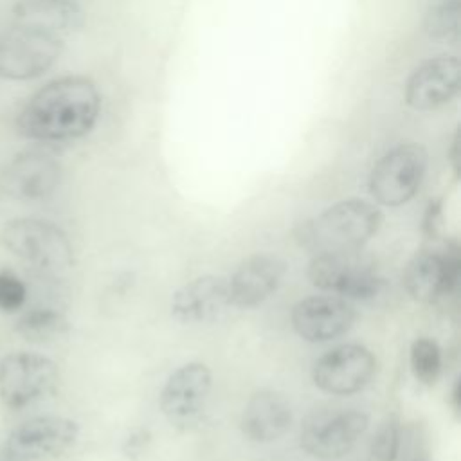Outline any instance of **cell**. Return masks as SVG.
Wrapping results in <instances>:
<instances>
[{
	"instance_id": "obj_17",
	"label": "cell",
	"mask_w": 461,
	"mask_h": 461,
	"mask_svg": "<svg viewBox=\"0 0 461 461\" xmlns=\"http://www.w3.org/2000/svg\"><path fill=\"white\" fill-rule=\"evenodd\" d=\"M286 263L276 254L249 256L229 277L230 303L236 308H254L267 301L281 285Z\"/></svg>"
},
{
	"instance_id": "obj_15",
	"label": "cell",
	"mask_w": 461,
	"mask_h": 461,
	"mask_svg": "<svg viewBox=\"0 0 461 461\" xmlns=\"http://www.w3.org/2000/svg\"><path fill=\"white\" fill-rule=\"evenodd\" d=\"M290 319L301 339L308 342H326L351 328L355 310L339 295H312L292 308Z\"/></svg>"
},
{
	"instance_id": "obj_1",
	"label": "cell",
	"mask_w": 461,
	"mask_h": 461,
	"mask_svg": "<svg viewBox=\"0 0 461 461\" xmlns=\"http://www.w3.org/2000/svg\"><path fill=\"white\" fill-rule=\"evenodd\" d=\"M97 85L79 74L45 79L31 88L7 113L11 131L29 144L54 146L90 133L99 119Z\"/></svg>"
},
{
	"instance_id": "obj_14",
	"label": "cell",
	"mask_w": 461,
	"mask_h": 461,
	"mask_svg": "<svg viewBox=\"0 0 461 461\" xmlns=\"http://www.w3.org/2000/svg\"><path fill=\"white\" fill-rule=\"evenodd\" d=\"M461 86V61L441 54L421 63L407 79L405 101L414 110H434L452 101Z\"/></svg>"
},
{
	"instance_id": "obj_13",
	"label": "cell",
	"mask_w": 461,
	"mask_h": 461,
	"mask_svg": "<svg viewBox=\"0 0 461 461\" xmlns=\"http://www.w3.org/2000/svg\"><path fill=\"white\" fill-rule=\"evenodd\" d=\"M457 249L445 252L421 250L403 270V286L420 303H434L454 292L459 281Z\"/></svg>"
},
{
	"instance_id": "obj_28",
	"label": "cell",
	"mask_w": 461,
	"mask_h": 461,
	"mask_svg": "<svg viewBox=\"0 0 461 461\" xmlns=\"http://www.w3.org/2000/svg\"><path fill=\"white\" fill-rule=\"evenodd\" d=\"M450 162H452L454 171L457 173V171H459V162H461V135H459V131L454 135V140H452V148H450Z\"/></svg>"
},
{
	"instance_id": "obj_16",
	"label": "cell",
	"mask_w": 461,
	"mask_h": 461,
	"mask_svg": "<svg viewBox=\"0 0 461 461\" xmlns=\"http://www.w3.org/2000/svg\"><path fill=\"white\" fill-rule=\"evenodd\" d=\"M230 306L229 279L202 276L175 292L171 315L182 324H205L220 319Z\"/></svg>"
},
{
	"instance_id": "obj_8",
	"label": "cell",
	"mask_w": 461,
	"mask_h": 461,
	"mask_svg": "<svg viewBox=\"0 0 461 461\" xmlns=\"http://www.w3.org/2000/svg\"><path fill=\"white\" fill-rule=\"evenodd\" d=\"M63 178L59 160L45 148L31 144L14 153L2 171L4 191L18 202H43L50 198Z\"/></svg>"
},
{
	"instance_id": "obj_21",
	"label": "cell",
	"mask_w": 461,
	"mask_h": 461,
	"mask_svg": "<svg viewBox=\"0 0 461 461\" xmlns=\"http://www.w3.org/2000/svg\"><path fill=\"white\" fill-rule=\"evenodd\" d=\"M411 367L421 384H434L441 371V349L436 340L421 337L411 346Z\"/></svg>"
},
{
	"instance_id": "obj_18",
	"label": "cell",
	"mask_w": 461,
	"mask_h": 461,
	"mask_svg": "<svg viewBox=\"0 0 461 461\" xmlns=\"http://www.w3.org/2000/svg\"><path fill=\"white\" fill-rule=\"evenodd\" d=\"M2 20L36 27L68 40L83 23L77 0H11Z\"/></svg>"
},
{
	"instance_id": "obj_4",
	"label": "cell",
	"mask_w": 461,
	"mask_h": 461,
	"mask_svg": "<svg viewBox=\"0 0 461 461\" xmlns=\"http://www.w3.org/2000/svg\"><path fill=\"white\" fill-rule=\"evenodd\" d=\"M2 241L31 272L41 277H61L74 265L67 234L41 218H14L5 223Z\"/></svg>"
},
{
	"instance_id": "obj_12",
	"label": "cell",
	"mask_w": 461,
	"mask_h": 461,
	"mask_svg": "<svg viewBox=\"0 0 461 461\" xmlns=\"http://www.w3.org/2000/svg\"><path fill=\"white\" fill-rule=\"evenodd\" d=\"M79 434L76 421L63 416H36L18 425L5 448L25 461L47 459L68 450Z\"/></svg>"
},
{
	"instance_id": "obj_11",
	"label": "cell",
	"mask_w": 461,
	"mask_h": 461,
	"mask_svg": "<svg viewBox=\"0 0 461 461\" xmlns=\"http://www.w3.org/2000/svg\"><path fill=\"white\" fill-rule=\"evenodd\" d=\"M373 353L360 344H342L324 353L313 366L315 385L330 394H353L367 385L375 373Z\"/></svg>"
},
{
	"instance_id": "obj_7",
	"label": "cell",
	"mask_w": 461,
	"mask_h": 461,
	"mask_svg": "<svg viewBox=\"0 0 461 461\" xmlns=\"http://www.w3.org/2000/svg\"><path fill=\"white\" fill-rule=\"evenodd\" d=\"M425 171V148L414 142L400 144L375 164L369 176V191L382 205L396 207L407 203L420 189Z\"/></svg>"
},
{
	"instance_id": "obj_3",
	"label": "cell",
	"mask_w": 461,
	"mask_h": 461,
	"mask_svg": "<svg viewBox=\"0 0 461 461\" xmlns=\"http://www.w3.org/2000/svg\"><path fill=\"white\" fill-rule=\"evenodd\" d=\"M67 40L43 29L0 22V83L32 85L43 79L59 61Z\"/></svg>"
},
{
	"instance_id": "obj_26",
	"label": "cell",
	"mask_w": 461,
	"mask_h": 461,
	"mask_svg": "<svg viewBox=\"0 0 461 461\" xmlns=\"http://www.w3.org/2000/svg\"><path fill=\"white\" fill-rule=\"evenodd\" d=\"M402 461H427L425 457V448H423V441L420 439V436L416 434V430L409 432V439L403 445V454H402Z\"/></svg>"
},
{
	"instance_id": "obj_27",
	"label": "cell",
	"mask_w": 461,
	"mask_h": 461,
	"mask_svg": "<svg viewBox=\"0 0 461 461\" xmlns=\"http://www.w3.org/2000/svg\"><path fill=\"white\" fill-rule=\"evenodd\" d=\"M438 218H439V205L438 203H430L429 209H427V214H425V223H423L425 232H429L430 236L436 232Z\"/></svg>"
},
{
	"instance_id": "obj_25",
	"label": "cell",
	"mask_w": 461,
	"mask_h": 461,
	"mask_svg": "<svg viewBox=\"0 0 461 461\" xmlns=\"http://www.w3.org/2000/svg\"><path fill=\"white\" fill-rule=\"evenodd\" d=\"M149 439H151V436H149V430H148V429H135V430L124 439V443H122V454H124L126 457H130V459L139 457V456L146 450Z\"/></svg>"
},
{
	"instance_id": "obj_23",
	"label": "cell",
	"mask_w": 461,
	"mask_h": 461,
	"mask_svg": "<svg viewBox=\"0 0 461 461\" xmlns=\"http://www.w3.org/2000/svg\"><path fill=\"white\" fill-rule=\"evenodd\" d=\"M402 430L396 418H387L375 434L371 452L378 461H394L400 456Z\"/></svg>"
},
{
	"instance_id": "obj_6",
	"label": "cell",
	"mask_w": 461,
	"mask_h": 461,
	"mask_svg": "<svg viewBox=\"0 0 461 461\" xmlns=\"http://www.w3.org/2000/svg\"><path fill=\"white\" fill-rule=\"evenodd\" d=\"M58 380V366L49 357L16 351L0 360V398L9 409H23L47 398Z\"/></svg>"
},
{
	"instance_id": "obj_24",
	"label": "cell",
	"mask_w": 461,
	"mask_h": 461,
	"mask_svg": "<svg viewBox=\"0 0 461 461\" xmlns=\"http://www.w3.org/2000/svg\"><path fill=\"white\" fill-rule=\"evenodd\" d=\"M27 288L11 270H0V310L16 312L25 304Z\"/></svg>"
},
{
	"instance_id": "obj_22",
	"label": "cell",
	"mask_w": 461,
	"mask_h": 461,
	"mask_svg": "<svg viewBox=\"0 0 461 461\" xmlns=\"http://www.w3.org/2000/svg\"><path fill=\"white\" fill-rule=\"evenodd\" d=\"M459 0H436L425 16V29L434 38H454L459 32Z\"/></svg>"
},
{
	"instance_id": "obj_19",
	"label": "cell",
	"mask_w": 461,
	"mask_h": 461,
	"mask_svg": "<svg viewBox=\"0 0 461 461\" xmlns=\"http://www.w3.org/2000/svg\"><path fill=\"white\" fill-rule=\"evenodd\" d=\"M292 425V409L276 391H258L241 414V432L250 441L270 443L279 439Z\"/></svg>"
},
{
	"instance_id": "obj_2",
	"label": "cell",
	"mask_w": 461,
	"mask_h": 461,
	"mask_svg": "<svg viewBox=\"0 0 461 461\" xmlns=\"http://www.w3.org/2000/svg\"><path fill=\"white\" fill-rule=\"evenodd\" d=\"M382 221L380 211L366 200H342L304 221L297 238L313 254L360 250Z\"/></svg>"
},
{
	"instance_id": "obj_20",
	"label": "cell",
	"mask_w": 461,
	"mask_h": 461,
	"mask_svg": "<svg viewBox=\"0 0 461 461\" xmlns=\"http://www.w3.org/2000/svg\"><path fill=\"white\" fill-rule=\"evenodd\" d=\"M67 330H68V322L65 315L52 308L29 310L16 322V331L25 340H32V342L50 340L65 333Z\"/></svg>"
},
{
	"instance_id": "obj_10",
	"label": "cell",
	"mask_w": 461,
	"mask_h": 461,
	"mask_svg": "<svg viewBox=\"0 0 461 461\" xmlns=\"http://www.w3.org/2000/svg\"><path fill=\"white\" fill-rule=\"evenodd\" d=\"M212 376L205 364L180 366L166 380L160 393V409L175 427H189L198 421L209 400Z\"/></svg>"
},
{
	"instance_id": "obj_5",
	"label": "cell",
	"mask_w": 461,
	"mask_h": 461,
	"mask_svg": "<svg viewBox=\"0 0 461 461\" xmlns=\"http://www.w3.org/2000/svg\"><path fill=\"white\" fill-rule=\"evenodd\" d=\"M308 279L313 286L346 301L373 299L385 286V279L369 259L360 256V250L315 254L308 265Z\"/></svg>"
},
{
	"instance_id": "obj_9",
	"label": "cell",
	"mask_w": 461,
	"mask_h": 461,
	"mask_svg": "<svg viewBox=\"0 0 461 461\" xmlns=\"http://www.w3.org/2000/svg\"><path fill=\"white\" fill-rule=\"evenodd\" d=\"M367 423V414L357 409L315 412L301 429V447L313 457H342L357 445Z\"/></svg>"
},
{
	"instance_id": "obj_29",
	"label": "cell",
	"mask_w": 461,
	"mask_h": 461,
	"mask_svg": "<svg viewBox=\"0 0 461 461\" xmlns=\"http://www.w3.org/2000/svg\"><path fill=\"white\" fill-rule=\"evenodd\" d=\"M0 461H25V459H22L20 456H16L14 452H11L9 448H0Z\"/></svg>"
}]
</instances>
